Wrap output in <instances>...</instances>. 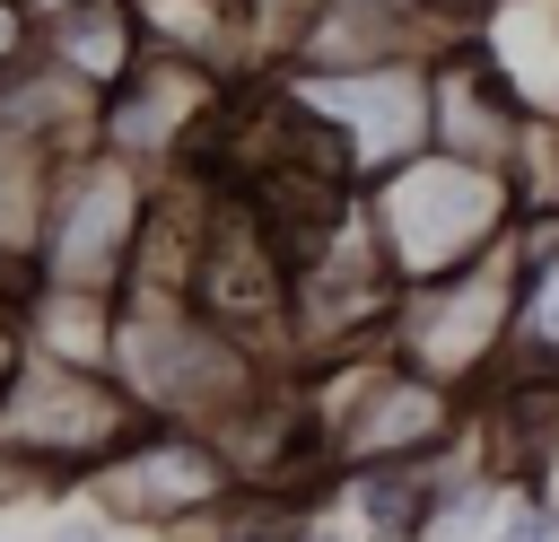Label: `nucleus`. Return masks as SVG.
<instances>
[{
  "label": "nucleus",
  "mask_w": 559,
  "mask_h": 542,
  "mask_svg": "<svg viewBox=\"0 0 559 542\" xmlns=\"http://www.w3.org/2000/svg\"><path fill=\"white\" fill-rule=\"evenodd\" d=\"M358 210H367V236H376L393 288H419V280H445V271L498 254L515 236L524 184L507 166H480V157H454L428 140V149L393 157L384 175H367Z\"/></svg>",
  "instance_id": "obj_1"
},
{
  "label": "nucleus",
  "mask_w": 559,
  "mask_h": 542,
  "mask_svg": "<svg viewBox=\"0 0 559 542\" xmlns=\"http://www.w3.org/2000/svg\"><path fill=\"white\" fill-rule=\"evenodd\" d=\"M114 385L140 402V420H227L262 393L253 341H236L218 315L192 306V288L166 280H122L114 288Z\"/></svg>",
  "instance_id": "obj_2"
},
{
  "label": "nucleus",
  "mask_w": 559,
  "mask_h": 542,
  "mask_svg": "<svg viewBox=\"0 0 559 542\" xmlns=\"http://www.w3.org/2000/svg\"><path fill=\"white\" fill-rule=\"evenodd\" d=\"M140 428V402L114 385V367H70L44 350H17V367L0 376V455L35 481V490H79L122 437Z\"/></svg>",
  "instance_id": "obj_3"
},
{
  "label": "nucleus",
  "mask_w": 559,
  "mask_h": 542,
  "mask_svg": "<svg viewBox=\"0 0 559 542\" xmlns=\"http://www.w3.org/2000/svg\"><path fill=\"white\" fill-rule=\"evenodd\" d=\"M148 201H157V175L114 157L105 140L70 149L44 184V227H35V262L26 280H52V288H122L131 280V254H140V227H148Z\"/></svg>",
  "instance_id": "obj_4"
},
{
  "label": "nucleus",
  "mask_w": 559,
  "mask_h": 542,
  "mask_svg": "<svg viewBox=\"0 0 559 542\" xmlns=\"http://www.w3.org/2000/svg\"><path fill=\"white\" fill-rule=\"evenodd\" d=\"M280 96L332 157V175L367 184L393 157L428 149V61H358V70H280Z\"/></svg>",
  "instance_id": "obj_5"
},
{
  "label": "nucleus",
  "mask_w": 559,
  "mask_h": 542,
  "mask_svg": "<svg viewBox=\"0 0 559 542\" xmlns=\"http://www.w3.org/2000/svg\"><path fill=\"white\" fill-rule=\"evenodd\" d=\"M236 490V463L218 437H192L183 420H140L87 481L79 498L105 516V525H148V533H175V525H201L210 507H227Z\"/></svg>",
  "instance_id": "obj_6"
},
{
  "label": "nucleus",
  "mask_w": 559,
  "mask_h": 542,
  "mask_svg": "<svg viewBox=\"0 0 559 542\" xmlns=\"http://www.w3.org/2000/svg\"><path fill=\"white\" fill-rule=\"evenodd\" d=\"M227 105V70L201 61V52H175V44H148L105 96H96V140L131 166H175Z\"/></svg>",
  "instance_id": "obj_7"
},
{
  "label": "nucleus",
  "mask_w": 559,
  "mask_h": 542,
  "mask_svg": "<svg viewBox=\"0 0 559 542\" xmlns=\"http://www.w3.org/2000/svg\"><path fill=\"white\" fill-rule=\"evenodd\" d=\"M0 131L26 140V149H44V157H70V149L96 140V87L70 79V70L35 44L26 61L0 70Z\"/></svg>",
  "instance_id": "obj_8"
},
{
  "label": "nucleus",
  "mask_w": 559,
  "mask_h": 542,
  "mask_svg": "<svg viewBox=\"0 0 559 542\" xmlns=\"http://www.w3.org/2000/svg\"><path fill=\"white\" fill-rule=\"evenodd\" d=\"M44 52H52L70 79H87V87L105 96V87L148 52V26H140L131 0H79V9L44 17Z\"/></svg>",
  "instance_id": "obj_9"
},
{
  "label": "nucleus",
  "mask_w": 559,
  "mask_h": 542,
  "mask_svg": "<svg viewBox=\"0 0 559 542\" xmlns=\"http://www.w3.org/2000/svg\"><path fill=\"white\" fill-rule=\"evenodd\" d=\"M349 507H358L367 542H428L437 533V481H428V463H358Z\"/></svg>",
  "instance_id": "obj_10"
},
{
  "label": "nucleus",
  "mask_w": 559,
  "mask_h": 542,
  "mask_svg": "<svg viewBox=\"0 0 559 542\" xmlns=\"http://www.w3.org/2000/svg\"><path fill=\"white\" fill-rule=\"evenodd\" d=\"M515 341L559 358V210L515 219Z\"/></svg>",
  "instance_id": "obj_11"
},
{
  "label": "nucleus",
  "mask_w": 559,
  "mask_h": 542,
  "mask_svg": "<svg viewBox=\"0 0 559 542\" xmlns=\"http://www.w3.org/2000/svg\"><path fill=\"white\" fill-rule=\"evenodd\" d=\"M52 166H61V157H44V149H26V140L0 131V271H17V280H26V262H35V227H44V184H52Z\"/></svg>",
  "instance_id": "obj_12"
},
{
  "label": "nucleus",
  "mask_w": 559,
  "mask_h": 542,
  "mask_svg": "<svg viewBox=\"0 0 559 542\" xmlns=\"http://www.w3.org/2000/svg\"><path fill=\"white\" fill-rule=\"evenodd\" d=\"M148 44H175V52H201V61H236V0H131Z\"/></svg>",
  "instance_id": "obj_13"
},
{
  "label": "nucleus",
  "mask_w": 559,
  "mask_h": 542,
  "mask_svg": "<svg viewBox=\"0 0 559 542\" xmlns=\"http://www.w3.org/2000/svg\"><path fill=\"white\" fill-rule=\"evenodd\" d=\"M35 44H44V17H35L26 0H0V70H9V61H26Z\"/></svg>",
  "instance_id": "obj_14"
},
{
  "label": "nucleus",
  "mask_w": 559,
  "mask_h": 542,
  "mask_svg": "<svg viewBox=\"0 0 559 542\" xmlns=\"http://www.w3.org/2000/svg\"><path fill=\"white\" fill-rule=\"evenodd\" d=\"M498 542H559V516L550 507H507V533Z\"/></svg>",
  "instance_id": "obj_15"
},
{
  "label": "nucleus",
  "mask_w": 559,
  "mask_h": 542,
  "mask_svg": "<svg viewBox=\"0 0 559 542\" xmlns=\"http://www.w3.org/2000/svg\"><path fill=\"white\" fill-rule=\"evenodd\" d=\"M35 542H114V525H105V516H96V507H87V516H79V525H70V516H61V525H52V533H35Z\"/></svg>",
  "instance_id": "obj_16"
},
{
  "label": "nucleus",
  "mask_w": 559,
  "mask_h": 542,
  "mask_svg": "<svg viewBox=\"0 0 559 542\" xmlns=\"http://www.w3.org/2000/svg\"><path fill=\"white\" fill-rule=\"evenodd\" d=\"M26 9H35V17H61V9H79V0H26Z\"/></svg>",
  "instance_id": "obj_17"
},
{
  "label": "nucleus",
  "mask_w": 559,
  "mask_h": 542,
  "mask_svg": "<svg viewBox=\"0 0 559 542\" xmlns=\"http://www.w3.org/2000/svg\"><path fill=\"white\" fill-rule=\"evenodd\" d=\"M288 542H332V533H314V525H297V533H288Z\"/></svg>",
  "instance_id": "obj_18"
}]
</instances>
